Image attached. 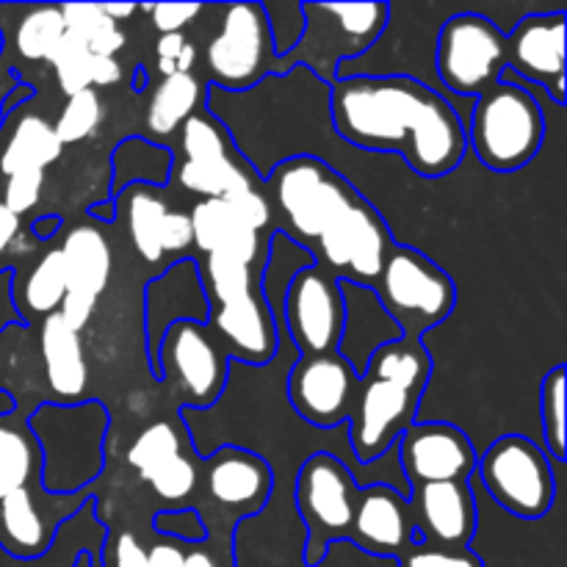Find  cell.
I'll list each match as a JSON object with an SVG mask.
<instances>
[{
    "label": "cell",
    "mask_w": 567,
    "mask_h": 567,
    "mask_svg": "<svg viewBox=\"0 0 567 567\" xmlns=\"http://www.w3.org/2000/svg\"><path fill=\"white\" fill-rule=\"evenodd\" d=\"M396 559L399 567H485L471 548H437L426 543H410Z\"/></svg>",
    "instance_id": "obj_45"
},
{
    "label": "cell",
    "mask_w": 567,
    "mask_h": 567,
    "mask_svg": "<svg viewBox=\"0 0 567 567\" xmlns=\"http://www.w3.org/2000/svg\"><path fill=\"white\" fill-rule=\"evenodd\" d=\"M92 89H105L120 83L122 78V64L111 55H92Z\"/></svg>",
    "instance_id": "obj_56"
},
{
    "label": "cell",
    "mask_w": 567,
    "mask_h": 567,
    "mask_svg": "<svg viewBox=\"0 0 567 567\" xmlns=\"http://www.w3.org/2000/svg\"><path fill=\"white\" fill-rule=\"evenodd\" d=\"M59 9L64 17L66 33L86 44L92 55H111L114 59L127 44L122 28L103 14L100 3H66Z\"/></svg>",
    "instance_id": "obj_36"
},
{
    "label": "cell",
    "mask_w": 567,
    "mask_h": 567,
    "mask_svg": "<svg viewBox=\"0 0 567 567\" xmlns=\"http://www.w3.org/2000/svg\"><path fill=\"white\" fill-rule=\"evenodd\" d=\"M266 183L271 192V210L277 208L288 230L305 244L319 241L321 233L360 199L336 169L310 155L282 161Z\"/></svg>",
    "instance_id": "obj_6"
},
{
    "label": "cell",
    "mask_w": 567,
    "mask_h": 567,
    "mask_svg": "<svg viewBox=\"0 0 567 567\" xmlns=\"http://www.w3.org/2000/svg\"><path fill=\"white\" fill-rule=\"evenodd\" d=\"M44 183H48L44 172H22V175L6 177L3 199H0V203H3L14 216H25L28 210L37 208V203L42 199Z\"/></svg>",
    "instance_id": "obj_47"
},
{
    "label": "cell",
    "mask_w": 567,
    "mask_h": 567,
    "mask_svg": "<svg viewBox=\"0 0 567 567\" xmlns=\"http://www.w3.org/2000/svg\"><path fill=\"white\" fill-rule=\"evenodd\" d=\"M64 33V17L59 6H28L17 20L14 48L28 61H48Z\"/></svg>",
    "instance_id": "obj_38"
},
{
    "label": "cell",
    "mask_w": 567,
    "mask_h": 567,
    "mask_svg": "<svg viewBox=\"0 0 567 567\" xmlns=\"http://www.w3.org/2000/svg\"><path fill=\"white\" fill-rule=\"evenodd\" d=\"M280 17L282 22H269L271 33V48H275L277 59H286L297 42L302 39L305 31V14L302 3H280Z\"/></svg>",
    "instance_id": "obj_48"
},
{
    "label": "cell",
    "mask_w": 567,
    "mask_h": 567,
    "mask_svg": "<svg viewBox=\"0 0 567 567\" xmlns=\"http://www.w3.org/2000/svg\"><path fill=\"white\" fill-rule=\"evenodd\" d=\"M507 72L524 86H546L554 103H565V11L524 17L507 33Z\"/></svg>",
    "instance_id": "obj_17"
},
{
    "label": "cell",
    "mask_w": 567,
    "mask_h": 567,
    "mask_svg": "<svg viewBox=\"0 0 567 567\" xmlns=\"http://www.w3.org/2000/svg\"><path fill=\"white\" fill-rule=\"evenodd\" d=\"M50 64H53L55 78H59V89L70 97V94L83 92V89H92V53L83 42H78L75 37L64 33V39L59 42V48L50 55Z\"/></svg>",
    "instance_id": "obj_43"
},
{
    "label": "cell",
    "mask_w": 567,
    "mask_h": 567,
    "mask_svg": "<svg viewBox=\"0 0 567 567\" xmlns=\"http://www.w3.org/2000/svg\"><path fill=\"white\" fill-rule=\"evenodd\" d=\"M227 205H230V210L236 214V219L255 233L266 230L271 221V216H275L269 197L260 192H255V188H247V192H241V194H233V197L227 199Z\"/></svg>",
    "instance_id": "obj_49"
},
{
    "label": "cell",
    "mask_w": 567,
    "mask_h": 567,
    "mask_svg": "<svg viewBox=\"0 0 567 567\" xmlns=\"http://www.w3.org/2000/svg\"><path fill=\"white\" fill-rule=\"evenodd\" d=\"M435 66L449 92L480 97L507 72V33L474 11L449 17L437 33Z\"/></svg>",
    "instance_id": "obj_10"
},
{
    "label": "cell",
    "mask_w": 567,
    "mask_h": 567,
    "mask_svg": "<svg viewBox=\"0 0 567 567\" xmlns=\"http://www.w3.org/2000/svg\"><path fill=\"white\" fill-rule=\"evenodd\" d=\"M61 150L64 144L55 138L48 120L37 114L22 116L0 147V175L14 177L22 172H44L61 158Z\"/></svg>",
    "instance_id": "obj_28"
},
{
    "label": "cell",
    "mask_w": 567,
    "mask_h": 567,
    "mask_svg": "<svg viewBox=\"0 0 567 567\" xmlns=\"http://www.w3.org/2000/svg\"><path fill=\"white\" fill-rule=\"evenodd\" d=\"M363 374L385 380L396 388H404V391L421 399L426 382H430L432 360L430 354H426L424 341L399 338V341L385 343V347L377 349V352L371 354Z\"/></svg>",
    "instance_id": "obj_33"
},
{
    "label": "cell",
    "mask_w": 567,
    "mask_h": 567,
    "mask_svg": "<svg viewBox=\"0 0 567 567\" xmlns=\"http://www.w3.org/2000/svg\"><path fill=\"white\" fill-rule=\"evenodd\" d=\"M42 454L39 482L48 493H75L103 471L109 413L97 402L42 404L28 421Z\"/></svg>",
    "instance_id": "obj_2"
},
{
    "label": "cell",
    "mask_w": 567,
    "mask_h": 567,
    "mask_svg": "<svg viewBox=\"0 0 567 567\" xmlns=\"http://www.w3.org/2000/svg\"><path fill=\"white\" fill-rule=\"evenodd\" d=\"M39 347H42L48 385L59 404H81L89 391V365L81 336L64 327L59 313H53L44 319Z\"/></svg>",
    "instance_id": "obj_25"
},
{
    "label": "cell",
    "mask_w": 567,
    "mask_h": 567,
    "mask_svg": "<svg viewBox=\"0 0 567 567\" xmlns=\"http://www.w3.org/2000/svg\"><path fill=\"white\" fill-rule=\"evenodd\" d=\"M476 468L485 491L507 513L535 520L551 509L557 496L551 460L529 437H498L482 460H476Z\"/></svg>",
    "instance_id": "obj_8"
},
{
    "label": "cell",
    "mask_w": 567,
    "mask_h": 567,
    "mask_svg": "<svg viewBox=\"0 0 567 567\" xmlns=\"http://www.w3.org/2000/svg\"><path fill=\"white\" fill-rule=\"evenodd\" d=\"M382 308L402 330V338L421 341L424 330L441 324L457 302L452 277L424 252L393 244L374 280Z\"/></svg>",
    "instance_id": "obj_5"
},
{
    "label": "cell",
    "mask_w": 567,
    "mask_h": 567,
    "mask_svg": "<svg viewBox=\"0 0 567 567\" xmlns=\"http://www.w3.org/2000/svg\"><path fill=\"white\" fill-rule=\"evenodd\" d=\"M155 53H158L161 78L177 75V72L188 75L197 64V44L188 42L186 33H161Z\"/></svg>",
    "instance_id": "obj_46"
},
{
    "label": "cell",
    "mask_w": 567,
    "mask_h": 567,
    "mask_svg": "<svg viewBox=\"0 0 567 567\" xmlns=\"http://www.w3.org/2000/svg\"><path fill=\"white\" fill-rule=\"evenodd\" d=\"M66 271V291L100 299L114 271V252L109 238L94 225H75L59 247Z\"/></svg>",
    "instance_id": "obj_27"
},
{
    "label": "cell",
    "mask_w": 567,
    "mask_h": 567,
    "mask_svg": "<svg viewBox=\"0 0 567 567\" xmlns=\"http://www.w3.org/2000/svg\"><path fill=\"white\" fill-rule=\"evenodd\" d=\"M363 487L358 485L347 465L332 454H313L305 460L297 476V509L308 526L305 563L316 567L327 557V548L341 537H349Z\"/></svg>",
    "instance_id": "obj_9"
},
{
    "label": "cell",
    "mask_w": 567,
    "mask_h": 567,
    "mask_svg": "<svg viewBox=\"0 0 567 567\" xmlns=\"http://www.w3.org/2000/svg\"><path fill=\"white\" fill-rule=\"evenodd\" d=\"M100 9H103V14L109 17L111 22H116V25H120V22L131 20V17L136 14V11H138V6H133V3H125V6H114V3H100Z\"/></svg>",
    "instance_id": "obj_58"
},
{
    "label": "cell",
    "mask_w": 567,
    "mask_h": 567,
    "mask_svg": "<svg viewBox=\"0 0 567 567\" xmlns=\"http://www.w3.org/2000/svg\"><path fill=\"white\" fill-rule=\"evenodd\" d=\"M177 186L203 199H230L252 186V175L244 164H194V161H177L172 166Z\"/></svg>",
    "instance_id": "obj_35"
},
{
    "label": "cell",
    "mask_w": 567,
    "mask_h": 567,
    "mask_svg": "<svg viewBox=\"0 0 567 567\" xmlns=\"http://www.w3.org/2000/svg\"><path fill=\"white\" fill-rule=\"evenodd\" d=\"M194 233V247L203 255H221L252 266L258 258L260 233L249 230L230 210L227 199H199L188 214Z\"/></svg>",
    "instance_id": "obj_26"
},
{
    "label": "cell",
    "mask_w": 567,
    "mask_h": 567,
    "mask_svg": "<svg viewBox=\"0 0 567 567\" xmlns=\"http://www.w3.org/2000/svg\"><path fill=\"white\" fill-rule=\"evenodd\" d=\"M150 17H153V28L161 33H183L188 22L197 20L203 14L199 3H158L150 6Z\"/></svg>",
    "instance_id": "obj_51"
},
{
    "label": "cell",
    "mask_w": 567,
    "mask_h": 567,
    "mask_svg": "<svg viewBox=\"0 0 567 567\" xmlns=\"http://www.w3.org/2000/svg\"><path fill=\"white\" fill-rule=\"evenodd\" d=\"M177 133H181V161H194V164H241L230 142V133L214 116L197 111L192 120L183 122Z\"/></svg>",
    "instance_id": "obj_37"
},
{
    "label": "cell",
    "mask_w": 567,
    "mask_h": 567,
    "mask_svg": "<svg viewBox=\"0 0 567 567\" xmlns=\"http://www.w3.org/2000/svg\"><path fill=\"white\" fill-rule=\"evenodd\" d=\"M114 205L125 210V225L133 249L147 264H161L166 258L164 247H161V230H164L166 210H169L164 197L153 186H127L116 194Z\"/></svg>",
    "instance_id": "obj_31"
},
{
    "label": "cell",
    "mask_w": 567,
    "mask_h": 567,
    "mask_svg": "<svg viewBox=\"0 0 567 567\" xmlns=\"http://www.w3.org/2000/svg\"><path fill=\"white\" fill-rule=\"evenodd\" d=\"M177 454H183V443L177 430L169 421H155V424H150L147 430L136 437V443H133L131 452H127V463H131L133 471L147 482L161 465L175 460Z\"/></svg>",
    "instance_id": "obj_40"
},
{
    "label": "cell",
    "mask_w": 567,
    "mask_h": 567,
    "mask_svg": "<svg viewBox=\"0 0 567 567\" xmlns=\"http://www.w3.org/2000/svg\"><path fill=\"white\" fill-rule=\"evenodd\" d=\"M305 31L286 55L288 66H310L332 83L338 70L354 55L380 42L391 20L388 3H302Z\"/></svg>",
    "instance_id": "obj_4"
},
{
    "label": "cell",
    "mask_w": 567,
    "mask_h": 567,
    "mask_svg": "<svg viewBox=\"0 0 567 567\" xmlns=\"http://www.w3.org/2000/svg\"><path fill=\"white\" fill-rule=\"evenodd\" d=\"M208 319L210 302L203 277H199L197 260H177L164 275L155 277L144 288V324H147V354L153 360V371L161 338L166 336L169 327L181 324V321L208 324Z\"/></svg>",
    "instance_id": "obj_18"
},
{
    "label": "cell",
    "mask_w": 567,
    "mask_h": 567,
    "mask_svg": "<svg viewBox=\"0 0 567 567\" xmlns=\"http://www.w3.org/2000/svg\"><path fill=\"white\" fill-rule=\"evenodd\" d=\"M396 443L399 465H402L408 487L468 482V476L476 471L474 446L465 432L452 424H413Z\"/></svg>",
    "instance_id": "obj_16"
},
{
    "label": "cell",
    "mask_w": 567,
    "mask_h": 567,
    "mask_svg": "<svg viewBox=\"0 0 567 567\" xmlns=\"http://www.w3.org/2000/svg\"><path fill=\"white\" fill-rule=\"evenodd\" d=\"M114 567H147V551L133 535H120L114 546Z\"/></svg>",
    "instance_id": "obj_54"
},
{
    "label": "cell",
    "mask_w": 567,
    "mask_h": 567,
    "mask_svg": "<svg viewBox=\"0 0 567 567\" xmlns=\"http://www.w3.org/2000/svg\"><path fill=\"white\" fill-rule=\"evenodd\" d=\"M360 377L336 352L302 354L288 374V399L308 424L332 430L349 421Z\"/></svg>",
    "instance_id": "obj_14"
},
{
    "label": "cell",
    "mask_w": 567,
    "mask_h": 567,
    "mask_svg": "<svg viewBox=\"0 0 567 567\" xmlns=\"http://www.w3.org/2000/svg\"><path fill=\"white\" fill-rule=\"evenodd\" d=\"M78 507L59 509L33 487L0 498V548L14 559H39L53 546L55 529Z\"/></svg>",
    "instance_id": "obj_24"
},
{
    "label": "cell",
    "mask_w": 567,
    "mask_h": 567,
    "mask_svg": "<svg viewBox=\"0 0 567 567\" xmlns=\"http://www.w3.org/2000/svg\"><path fill=\"white\" fill-rule=\"evenodd\" d=\"M540 419L546 449L557 463L565 460V365L546 374L540 385Z\"/></svg>",
    "instance_id": "obj_42"
},
{
    "label": "cell",
    "mask_w": 567,
    "mask_h": 567,
    "mask_svg": "<svg viewBox=\"0 0 567 567\" xmlns=\"http://www.w3.org/2000/svg\"><path fill=\"white\" fill-rule=\"evenodd\" d=\"M103 100H100L97 89H83V92L70 94L61 109L59 120H55L53 133L61 144H78L83 138L94 136L100 125H103Z\"/></svg>",
    "instance_id": "obj_41"
},
{
    "label": "cell",
    "mask_w": 567,
    "mask_h": 567,
    "mask_svg": "<svg viewBox=\"0 0 567 567\" xmlns=\"http://www.w3.org/2000/svg\"><path fill=\"white\" fill-rule=\"evenodd\" d=\"M338 136L371 153H396L421 177L463 164L465 122L441 92L410 75H343L330 83Z\"/></svg>",
    "instance_id": "obj_1"
},
{
    "label": "cell",
    "mask_w": 567,
    "mask_h": 567,
    "mask_svg": "<svg viewBox=\"0 0 567 567\" xmlns=\"http://www.w3.org/2000/svg\"><path fill=\"white\" fill-rule=\"evenodd\" d=\"M227 365L230 358L219 338L205 324H192V321L169 327L155 354V377L172 380L177 393L192 408H208L221 396Z\"/></svg>",
    "instance_id": "obj_11"
},
{
    "label": "cell",
    "mask_w": 567,
    "mask_h": 567,
    "mask_svg": "<svg viewBox=\"0 0 567 567\" xmlns=\"http://www.w3.org/2000/svg\"><path fill=\"white\" fill-rule=\"evenodd\" d=\"M205 70L221 89L244 92L271 72H288L286 59L271 48L269 20L260 3H230L221 9L219 28L205 44Z\"/></svg>",
    "instance_id": "obj_7"
},
{
    "label": "cell",
    "mask_w": 567,
    "mask_h": 567,
    "mask_svg": "<svg viewBox=\"0 0 567 567\" xmlns=\"http://www.w3.org/2000/svg\"><path fill=\"white\" fill-rule=\"evenodd\" d=\"M408 504L415 543L437 548H468L476 532V504L465 482L413 487Z\"/></svg>",
    "instance_id": "obj_19"
},
{
    "label": "cell",
    "mask_w": 567,
    "mask_h": 567,
    "mask_svg": "<svg viewBox=\"0 0 567 567\" xmlns=\"http://www.w3.org/2000/svg\"><path fill=\"white\" fill-rule=\"evenodd\" d=\"M286 330L302 354L336 352L343 330V302L338 277L319 264L305 266L286 286Z\"/></svg>",
    "instance_id": "obj_13"
},
{
    "label": "cell",
    "mask_w": 567,
    "mask_h": 567,
    "mask_svg": "<svg viewBox=\"0 0 567 567\" xmlns=\"http://www.w3.org/2000/svg\"><path fill=\"white\" fill-rule=\"evenodd\" d=\"M203 97V81L194 72H188V75L177 72V75L161 78L158 86L150 94L147 114H144V125H147L150 136L169 138L172 133L181 131L183 122L197 114Z\"/></svg>",
    "instance_id": "obj_30"
},
{
    "label": "cell",
    "mask_w": 567,
    "mask_h": 567,
    "mask_svg": "<svg viewBox=\"0 0 567 567\" xmlns=\"http://www.w3.org/2000/svg\"><path fill=\"white\" fill-rule=\"evenodd\" d=\"M186 554L177 540L155 543L147 551V567H186Z\"/></svg>",
    "instance_id": "obj_55"
},
{
    "label": "cell",
    "mask_w": 567,
    "mask_h": 567,
    "mask_svg": "<svg viewBox=\"0 0 567 567\" xmlns=\"http://www.w3.org/2000/svg\"><path fill=\"white\" fill-rule=\"evenodd\" d=\"M155 532L161 535H172L177 540H205V524L199 518L197 509H175V513H161L155 515Z\"/></svg>",
    "instance_id": "obj_50"
},
{
    "label": "cell",
    "mask_w": 567,
    "mask_h": 567,
    "mask_svg": "<svg viewBox=\"0 0 567 567\" xmlns=\"http://www.w3.org/2000/svg\"><path fill=\"white\" fill-rule=\"evenodd\" d=\"M186 567H221V563L205 548H197V551L186 554Z\"/></svg>",
    "instance_id": "obj_59"
},
{
    "label": "cell",
    "mask_w": 567,
    "mask_h": 567,
    "mask_svg": "<svg viewBox=\"0 0 567 567\" xmlns=\"http://www.w3.org/2000/svg\"><path fill=\"white\" fill-rule=\"evenodd\" d=\"M66 293V271L61 260L59 247L44 252L39 264H33L25 275H20L11 286V299L14 308L25 316L28 321L48 319L61 308V299Z\"/></svg>",
    "instance_id": "obj_32"
},
{
    "label": "cell",
    "mask_w": 567,
    "mask_h": 567,
    "mask_svg": "<svg viewBox=\"0 0 567 567\" xmlns=\"http://www.w3.org/2000/svg\"><path fill=\"white\" fill-rule=\"evenodd\" d=\"M42 474V454L28 421L17 413L0 415V498L33 487Z\"/></svg>",
    "instance_id": "obj_29"
},
{
    "label": "cell",
    "mask_w": 567,
    "mask_h": 567,
    "mask_svg": "<svg viewBox=\"0 0 567 567\" xmlns=\"http://www.w3.org/2000/svg\"><path fill=\"white\" fill-rule=\"evenodd\" d=\"M349 540L374 557H399L410 543H415L408 498L391 485L363 487Z\"/></svg>",
    "instance_id": "obj_21"
},
{
    "label": "cell",
    "mask_w": 567,
    "mask_h": 567,
    "mask_svg": "<svg viewBox=\"0 0 567 567\" xmlns=\"http://www.w3.org/2000/svg\"><path fill=\"white\" fill-rule=\"evenodd\" d=\"M271 468L264 457L244 449H219L205 465V491L210 502L238 515L264 509L271 493Z\"/></svg>",
    "instance_id": "obj_23"
},
{
    "label": "cell",
    "mask_w": 567,
    "mask_h": 567,
    "mask_svg": "<svg viewBox=\"0 0 567 567\" xmlns=\"http://www.w3.org/2000/svg\"><path fill=\"white\" fill-rule=\"evenodd\" d=\"M313 247L321 258V269L341 275L338 280L371 288L385 266L393 236L385 219L360 197L341 219L321 233Z\"/></svg>",
    "instance_id": "obj_12"
},
{
    "label": "cell",
    "mask_w": 567,
    "mask_h": 567,
    "mask_svg": "<svg viewBox=\"0 0 567 567\" xmlns=\"http://www.w3.org/2000/svg\"><path fill=\"white\" fill-rule=\"evenodd\" d=\"M94 308H97V299L86 297V293H78V291H66L64 299H61V308L55 310L59 319L64 321V327H70L72 332L81 336L86 330V324L92 321Z\"/></svg>",
    "instance_id": "obj_53"
},
{
    "label": "cell",
    "mask_w": 567,
    "mask_h": 567,
    "mask_svg": "<svg viewBox=\"0 0 567 567\" xmlns=\"http://www.w3.org/2000/svg\"><path fill=\"white\" fill-rule=\"evenodd\" d=\"M546 138V116L529 89L509 81L480 94L465 125V144L493 172H515L532 164Z\"/></svg>",
    "instance_id": "obj_3"
},
{
    "label": "cell",
    "mask_w": 567,
    "mask_h": 567,
    "mask_svg": "<svg viewBox=\"0 0 567 567\" xmlns=\"http://www.w3.org/2000/svg\"><path fill=\"white\" fill-rule=\"evenodd\" d=\"M338 291H341L343 302V330L341 338H338L336 354H341L352 365L354 374L363 377L371 354L385 347V343L399 341L402 330L385 313L374 288L338 280Z\"/></svg>",
    "instance_id": "obj_20"
},
{
    "label": "cell",
    "mask_w": 567,
    "mask_h": 567,
    "mask_svg": "<svg viewBox=\"0 0 567 567\" xmlns=\"http://www.w3.org/2000/svg\"><path fill=\"white\" fill-rule=\"evenodd\" d=\"M192 244H194V233H192V219H188V214H183V210H175V208L166 210L164 230H161V247H164V255L186 252Z\"/></svg>",
    "instance_id": "obj_52"
},
{
    "label": "cell",
    "mask_w": 567,
    "mask_h": 567,
    "mask_svg": "<svg viewBox=\"0 0 567 567\" xmlns=\"http://www.w3.org/2000/svg\"><path fill=\"white\" fill-rule=\"evenodd\" d=\"M210 330L225 347L227 358L244 360V363L264 365L277 354V324L275 313L266 305V297L247 293L227 305H216L208 319Z\"/></svg>",
    "instance_id": "obj_22"
},
{
    "label": "cell",
    "mask_w": 567,
    "mask_h": 567,
    "mask_svg": "<svg viewBox=\"0 0 567 567\" xmlns=\"http://www.w3.org/2000/svg\"><path fill=\"white\" fill-rule=\"evenodd\" d=\"M59 227H61V219H55V216H53V219L33 221V236H37V241H39V238L44 241V238L53 236V230H59Z\"/></svg>",
    "instance_id": "obj_60"
},
{
    "label": "cell",
    "mask_w": 567,
    "mask_h": 567,
    "mask_svg": "<svg viewBox=\"0 0 567 567\" xmlns=\"http://www.w3.org/2000/svg\"><path fill=\"white\" fill-rule=\"evenodd\" d=\"M147 482L153 485L155 496L164 498V502L169 504H181L186 502L194 493V487H197V468H194L183 454H177L175 460L161 465Z\"/></svg>",
    "instance_id": "obj_44"
},
{
    "label": "cell",
    "mask_w": 567,
    "mask_h": 567,
    "mask_svg": "<svg viewBox=\"0 0 567 567\" xmlns=\"http://www.w3.org/2000/svg\"><path fill=\"white\" fill-rule=\"evenodd\" d=\"M17 241H20V216H14L0 203V260L14 249Z\"/></svg>",
    "instance_id": "obj_57"
},
{
    "label": "cell",
    "mask_w": 567,
    "mask_h": 567,
    "mask_svg": "<svg viewBox=\"0 0 567 567\" xmlns=\"http://www.w3.org/2000/svg\"><path fill=\"white\" fill-rule=\"evenodd\" d=\"M419 396L377 377H360L354 408L349 413V441L360 463H374L396 446L419 415Z\"/></svg>",
    "instance_id": "obj_15"
},
{
    "label": "cell",
    "mask_w": 567,
    "mask_h": 567,
    "mask_svg": "<svg viewBox=\"0 0 567 567\" xmlns=\"http://www.w3.org/2000/svg\"><path fill=\"white\" fill-rule=\"evenodd\" d=\"M172 150L131 136L114 150V194L127 186H164L172 175Z\"/></svg>",
    "instance_id": "obj_34"
},
{
    "label": "cell",
    "mask_w": 567,
    "mask_h": 567,
    "mask_svg": "<svg viewBox=\"0 0 567 567\" xmlns=\"http://www.w3.org/2000/svg\"><path fill=\"white\" fill-rule=\"evenodd\" d=\"M199 277H203L210 305H227L255 291L252 266L221 258V255H205V264L199 266Z\"/></svg>",
    "instance_id": "obj_39"
}]
</instances>
